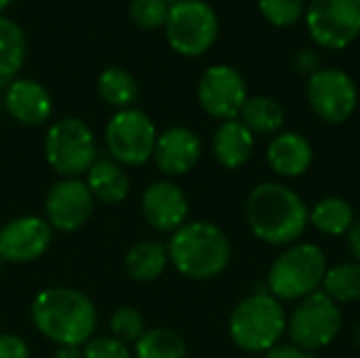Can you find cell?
<instances>
[{
  "instance_id": "obj_1",
  "label": "cell",
  "mask_w": 360,
  "mask_h": 358,
  "mask_svg": "<svg viewBox=\"0 0 360 358\" xmlns=\"http://www.w3.org/2000/svg\"><path fill=\"white\" fill-rule=\"evenodd\" d=\"M245 217L251 232L268 245H293L310 224V209L289 186L266 181L251 190Z\"/></svg>"
},
{
  "instance_id": "obj_2",
  "label": "cell",
  "mask_w": 360,
  "mask_h": 358,
  "mask_svg": "<svg viewBox=\"0 0 360 358\" xmlns=\"http://www.w3.org/2000/svg\"><path fill=\"white\" fill-rule=\"evenodd\" d=\"M32 321L57 346L82 348L95 333L97 310L78 289L46 287L32 302Z\"/></svg>"
},
{
  "instance_id": "obj_3",
  "label": "cell",
  "mask_w": 360,
  "mask_h": 358,
  "mask_svg": "<svg viewBox=\"0 0 360 358\" xmlns=\"http://www.w3.org/2000/svg\"><path fill=\"white\" fill-rule=\"evenodd\" d=\"M167 251L175 270L194 281L219 276L232 257V247L226 232L202 219L186 222L179 230H175Z\"/></svg>"
},
{
  "instance_id": "obj_4",
  "label": "cell",
  "mask_w": 360,
  "mask_h": 358,
  "mask_svg": "<svg viewBox=\"0 0 360 358\" xmlns=\"http://www.w3.org/2000/svg\"><path fill=\"white\" fill-rule=\"evenodd\" d=\"M232 342L245 352H268L287 333V314L283 304L268 291L251 293L240 300L228 321Z\"/></svg>"
},
{
  "instance_id": "obj_5",
  "label": "cell",
  "mask_w": 360,
  "mask_h": 358,
  "mask_svg": "<svg viewBox=\"0 0 360 358\" xmlns=\"http://www.w3.org/2000/svg\"><path fill=\"white\" fill-rule=\"evenodd\" d=\"M327 257L319 245L293 243L270 266L268 293L278 302H300L323 287Z\"/></svg>"
},
{
  "instance_id": "obj_6",
  "label": "cell",
  "mask_w": 360,
  "mask_h": 358,
  "mask_svg": "<svg viewBox=\"0 0 360 358\" xmlns=\"http://www.w3.org/2000/svg\"><path fill=\"white\" fill-rule=\"evenodd\" d=\"M165 34L171 49L184 57L205 55L217 40L219 19L205 0H175L169 6Z\"/></svg>"
},
{
  "instance_id": "obj_7",
  "label": "cell",
  "mask_w": 360,
  "mask_h": 358,
  "mask_svg": "<svg viewBox=\"0 0 360 358\" xmlns=\"http://www.w3.org/2000/svg\"><path fill=\"white\" fill-rule=\"evenodd\" d=\"M44 158L63 177H80L97 160V143L91 127L74 116L51 124L44 137Z\"/></svg>"
},
{
  "instance_id": "obj_8",
  "label": "cell",
  "mask_w": 360,
  "mask_h": 358,
  "mask_svg": "<svg viewBox=\"0 0 360 358\" xmlns=\"http://www.w3.org/2000/svg\"><path fill=\"white\" fill-rule=\"evenodd\" d=\"M342 325L344 314L340 304L323 291H316L297 302L295 310L287 319V333L291 344L314 352L329 346L340 335Z\"/></svg>"
},
{
  "instance_id": "obj_9",
  "label": "cell",
  "mask_w": 360,
  "mask_h": 358,
  "mask_svg": "<svg viewBox=\"0 0 360 358\" xmlns=\"http://www.w3.org/2000/svg\"><path fill=\"white\" fill-rule=\"evenodd\" d=\"M158 133L152 118L137 110H118L105 127V146L112 156L122 167H141L154 156Z\"/></svg>"
},
{
  "instance_id": "obj_10",
  "label": "cell",
  "mask_w": 360,
  "mask_h": 358,
  "mask_svg": "<svg viewBox=\"0 0 360 358\" xmlns=\"http://www.w3.org/2000/svg\"><path fill=\"white\" fill-rule=\"evenodd\" d=\"M306 23L316 44L329 51L346 49L360 34V0H312Z\"/></svg>"
},
{
  "instance_id": "obj_11",
  "label": "cell",
  "mask_w": 360,
  "mask_h": 358,
  "mask_svg": "<svg viewBox=\"0 0 360 358\" xmlns=\"http://www.w3.org/2000/svg\"><path fill=\"white\" fill-rule=\"evenodd\" d=\"M308 101L319 118L329 124H342L359 106V89L344 70L325 68L308 78Z\"/></svg>"
},
{
  "instance_id": "obj_12",
  "label": "cell",
  "mask_w": 360,
  "mask_h": 358,
  "mask_svg": "<svg viewBox=\"0 0 360 358\" xmlns=\"http://www.w3.org/2000/svg\"><path fill=\"white\" fill-rule=\"evenodd\" d=\"M196 95L200 108L221 122L238 118L245 101L249 99L243 74L236 68L224 63L211 65L202 72Z\"/></svg>"
},
{
  "instance_id": "obj_13",
  "label": "cell",
  "mask_w": 360,
  "mask_h": 358,
  "mask_svg": "<svg viewBox=\"0 0 360 358\" xmlns=\"http://www.w3.org/2000/svg\"><path fill=\"white\" fill-rule=\"evenodd\" d=\"M95 207V198L80 177H63L46 194L44 213L51 228L61 232H76L80 230Z\"/></svg>"
},
{
  "instance_id": "obj_14",
  "label": "cell",
  "mask_w": 360,
  "mask_h": 358,
  "mask_svg": "<svg viewBox=\"0 0 360 358\" xmlns=\"http://www.w3.org/2000/svg\"><path fill=\"white\" fill-rule=\"evenodd\" d=\"M53 228L46 219L23 215L6 222L0 230V257L11 264H27L46 253Z\"/></svg>"
},
{
  "instance_id": "obj_15",
  "label": "cell",
  "mask_w": 360,
  "mask_h": 358,
  "mask_svg": "<svg viewBox=\"0 0 360 358\" xmlns=\"http://www.w3.org/2000/svg\"><path fill=\"white\" fill-rule=\"evenodd\" d=\"M143 219L158 232H175L186 224L188 217V196L186 192L169 181L160 179L146 188L141 196Z\"/></svg>"
},
{
  "instance_id": "obj_16",
  "label": "cell",
  "mask_w": 360,
  "mask_h": 358,
  "mask_svg": "<svg viewBox=\"0 0 360 358\" xmlns=\"http://www.w3.org/2000/svg\"><path fill=\"white\" fill-rule=\"evenodd\" d=\"M202 154L200 137L188 127H171L162 131L154 146V162L158 171L169 177L186 175L192 171Z\"/></svg>"
},
{
  "instance_id": "obj_17",
  "label": "cell",
  "mask_w": 360,
  "mask_h": 358,
  "mask_svg": "<svg viewBox=\"0 0 360 358\" xmlns=\"http://www.w3.org/2000/svg\"><path fill=\"white\" fill-rule=\"evenodd\" d=\"M4 108L17 122L38 127L51 118L53 99L44 84L32 78H17L4 91Z\"/></svg>"
},
{
  "instance_id": "obj_18",
  "label": "cell",
  "mask_w": 360,
  "mask_h": 358,
  "mask_svg": "<svg viewBox=\"0 0 360 358\" xmlns=\"http://www.w3.org/2000/svg\"><path fill=\"white\" fill-rule=\"evenodd\" d=\"M270 169L281 177H300L304 175L314 158L312 143L302 133H278L266 150Z\"/></svg>"
},
{
  "instance_id": "obj_19",
  "label": "cell",
  "mask_w": 360,
  "mask_h": 358,
  "mask_svg": "<svg viewBox=\"0 0 360 358\" xmlns=\"http://www.w3.org/2000/svg\"><path fill=\"white\" fill-rule=\"evenodd\" d=\"M255 150V135L238 120H224L213 133V156L224 169H238L249 162Z\"/></svg>"
},
{
  "instance_id": "obj_20",
  "label": "cell",
  "mask_w": 360,
  "mask_h": 358,
  "mask_svg": "<svg viewBox=\"0 0 360 358\" xmlns=\"http://www.w3.org/2000/svg\"><path fill=\"white\" fill-rule=\"evenodd\" d=\"M86 186L95 200H101L103 205H118L127 200L131 192V179L122 165H118L112 158L95 160L93 167L86 171Z\"/></svg>"
},
{
  "instance_id": "obj_21",
  "label": "cell",
  "mask_w": 360,
  "mask_h": 358,
  "mask_svg": "<svg viewBox=\"0 0 360 358\" xmlns=\"http://www.w3.org/2000/svg\"><path fill=\"white\" fill-rule=\"evenodd\" d=\"M27 40L19 23L0 15V89H6L23 68Z\"/></svg>"
},
{
  "instance_id": "obj_22",
  "label": "cell",
  "mask_w": 360,
  "mask_h": 358,
  "mask_svg": "<svg viewBox=\"0 0 360 358\" xmlns=\"http://www.w3.org/2000/svg\"><path fill=\"white\" fill-rule=\"evenodd\" d=\"M169 264L167 245L158 241H141L133 245L124 255V270L133 281L150 283L158 279Z\"/></svg>"
},
{
  "instance_id": "obj_23",
  "label": "cell",
  "mask_w": 360,
  "mask_h": 358,
  "mask_svg": "<svg viewBox=\"0 0 360 358\" xmlns=\"http://www.w3.org/2000/svg\"><path fill=\"white\" fill-rule=\"evenodd\" d=\"M354 222V209L342 196H325L310 209V224L327 236L348 234Z\"/></svg>"
},
{
  "instance_id": "obj_24",
  "label": "cell",
  "mask_w": 360,
  "mask_h": 358,
  "mask_svg": "<svg viewBox=\"0 0 360 358\" xmlns=\"http://www.w3.org/2000/svg\"><path fill=\"white\" fill-rule=\"evenodd\" d=\"M238 120L255 135H274L285 124V110L283 106L268 97V95H255L249 97L240 110Z\"/></svg>"
},
{
  "instance_id": "obj_25",
  "label": "cell",
  "mask_w": 360,
  "mask_h": 358,
  "mask_svg": "<svg viewBox=\"0 0 360 358\" xmlns=\"http://www.w3.org/2000/svg\"><path fill=\"white\" fill-rule=\"evenodd\" d=\"M97 93L108 106L116 110H129L139 99V84L129 70L108 68L97 78Z\"/></svg>"
},
{
  "instance_id": "obj_26",
  "label": "cell",
  "mask_w": 360,
  "mask_h": 358,
  "mask_svg": "<svg viewBox=\"0 0 360 358\" xmlns=\"http://www.w3.org/2000/svg\"><path fill=\"white\" fill-rule=\"evenodd\" d=\"M135 357L137 358H186L188 346L186 340L167 327H156L146 331L135 342Z\"/></svg>"
},
{
  "instance_id": "obj_27",
  "label": "cell",
  "mask_w": 360,
  "mask_h": 358,
  "mask_svg": "<svg viewBox=\"0 0 360 358\" xmlns=\"http://www.w3.org/2000/svg\"><path fill=\"white\" fill-rule=\"evenodd\" d=\"M323 293L335 304H350L360 300V264L344 262L327 268L323 279Z\"/></svg>"
},
{
  "instance_id": "obj_28",
  "label": "cell",
  "mask_w": 360,
  "mask_h": 358,
  "mask_svg": "<svg viewBox=\"0 0 360 358\" xmlns=\"http://www.w3.org/2000/svg\"><path fill=\"white\" fill-rule=\"evenodd\" d=\"M110 331L112 338L120 340L122 344H135L146 333V319L139 310L131 306H122L114 310L110 319Z\"/></svg>"
},
{
  "instance_id": "obj_29",
  "label": "cell",
  "mask_w": 360,
  "mask_h": 358,
  "mask_svg": "<svg viewBox=\"0 0 360 358\" xmlns=\"http://www.w3.org/2000/svg\"><path fill=\"white\" fill-rule=\"evenodd\" d=\"M169 6L171 4L167 0H131L129 17L141 30L165 27L167 15H169Z\"/></svg>"
},
{
  "instance_id": "obj_30",
  "label": "cell",
  "mask_w": 360,
  "mask_h": 358,
  "mask_svg": "<svg viewBox=\"0 0 360 358\" xmlns=\"http://www.w3.org/2000/svg\"><path fill=\"white\" fill-rule=\"evenodd\" d=\"M264 19L276 27H289L306 13L304 0H257Z\"/></svg>"
},
{
  "instance_id": "obj_31",
  "label": "cell",
  "mask_w": 360,
  "mask_h": 358,
  "mask_svg": "<svg viewBox=\"0 0 360 358\" xmlns=\"http://www.w3.org/2000/svg\"><path fill=\"white\" fill-rule=\"evenodd\" d=\"M84 358H133L127 344L112 335H93L84 348H82Z\"/></svg>"
},
{
  "instance_id": "obj_32",
  "label": "cell",
  "mask_w": 360,
  "mask_h": 358,
  "mask_svg": "<svg viewBox=\"0 0 360 358\" xmlns=\"http://www.w3.org/2000/svg\"><path fill=\"white\" fill-rule=\"evenodd\" d=\"M0 358H32L25 340L13 333H0Z\"/></svg>"
},
{
  "instance_id": "obj_33",
  "label": "cell",
  "mask_w": 360,
  "mask_h": 358,
  "mask_svg": "<svg viewBox=\"0 0 360 358\" xmlns=\"http://www.w3.org/2000/svg\"><path fill=\"white\" fill-rule=\"evenodd\" d=\"M293 65H295L297 72L312 76V74H316V72L321 70V57H319V53L312 51V49H300V51L293 55Z\"/></svg>"
},
{
  "instance_id": "obj_34",
  "label": "cell",
  "mask_w": 360,
  "mask_h": 358,
  "mask_svg": "<svg viewBox=\"0 0 360 358\" xmlns=\"http://www.w3.org/2000/svg\"><path fill=\"white\" fill-rule=\"evenodd\" d=\"M264 358H316L314 352L304 350L295 344H276L268 352H264Z\"/></svg>"
},
{
  "instance_id": "obj_35",
  "label": "cell",
  "mask_w": 360,
  "mask_h": 358,
  "mask_svg": "<svg viewBox=\"0 0 360 358\" xmlns=\"http://www.w3.org/2000/svg\"><path fill=\"white\" fill-rule=\"evenodd\" d=\"M346 241H348L350 253L356 257V262L360 264V219H356V222L352 224V228H350L348 234H346Z\"/></svg>"
},
{
  "instance_id": "obj_36",
  "label": "cell",
  "mask_w": 360,
  "mask_h": 358,
  "mask_svg": "<svg viewBox=\"0 0 360 358\" xmlns=\"http://www.w3.org/2000/svg\"><path fill=\"white\" fill-rule=\"evenodd\" d=\"M53 358H84L82 357V348H76V346H59L55 350Z\"/></svg>"
},
{
  "instance_id": "obj_37",
  "label": "cell",
  "mask_w": 360,
  "mask_h": 358,
  "mask_svg": "<svg viewBox=\"0 0 360 358\" xmlns=\"http://www.w3.org/2000/svg\"><path fill=\"white\" fill-rule=\"evenodd\" d=\"M11 2H13V0H0V15H2V11H4Z\"/></svg>"
},
{
  "instance_id": "obj_38",
  "label": "cell",
  "mask_w": 360,
  "mask_h": 358,
  "mask_svg": "<svg viewBox=\"0 0 360 358\" xmlns=\"http://www.w3.org/2000/svg\"><path fill=\"white\" fill-rule=\"evenodd\" d=\"M356 344H359V346H360V325H359V327H356Z\"/></svg>"
}]
</instances>
